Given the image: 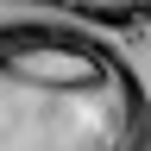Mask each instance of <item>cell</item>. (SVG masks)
Here are the masks:
<instances>
[{"label":"cell","mask_w":151,"mask_h":151,"mask_svg":"<svg viewBox=\"0 0 151 151\" xmlns=\"http://www.w3.org/2000/svg\"><path fill=\"white\" fill-rule=\"evenodd\" d=\"M151 94L107 38L6 19L0 25V151H139Z\"/></svg>","instance_id":"obj_1"},{"label":"cell","mask_w":151,"mask_h":151,"mask_svg":"<svg viewBox=\"0 0 151 151\" xmlns=\"http://www.w3.org/2000/svg\"><path fill=\"white\" fill-rule=\"evenodd\" d=\"M19 6H44L57 13V25H107V32H126V25H145L151 19V0H19Z\"/></svg>","instance_id":"obj_2"},{"label":"cell","mask_w":151,"mask_h":151,"mask_svg":"<svg viewBox=\"0 0 151 151\" xmlns=\"http://www.w3.org/2000/svg\"><path fill=\"white\" fill-rule=\"evenodd\" d=\"M139 151H151V132H145V145H139Z\"/></svg>","instance_id":"obj_3"}]
</instances>
